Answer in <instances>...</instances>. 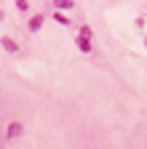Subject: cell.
<instances>
[{
    "label": "cell",
    "instance_id": "cell-1",
    "mask_svg": "<svg viewBox=\"0 0 147 149\" xmlns=\"http://www.w3.org/2000/svg\"><path fill=\"white\" fill-rule=\"evenodd\" d=\"M22 130H24V128H22V123H11V125H8V130H6V136H8V139H16V136H22Z\"/></svg>",
    "mask_w": 147,
    "mask_h": 149
},
{
    "label": "cell",
    "instance_id": "cell-2",
    "mask_svg": "<svg viewBox=\"0 0 147 149\" xmlns=\"http://www.w3.org/2000/svg\"><path fill=\"white\" fill-rule=\"evenodd\" d=\"M75 45H78L83 53H88V51H91V40H88V37H80V35H78V37H75Z\"/></svg>",
    "mask_w": 147,
    "mask_h": 149
},
{
    "label": "cell",
    "instance_id": "cell-3",
    "mask_svg": "<svg viewBox=\"0 0 147 149\" xmlns=\"http://www.w3.org/2000/svg\"><path fill=\"white\" fill-rule=\"evenodd\" d=\"M40 27H43V13H35V16L30 19V29H32V32H38Z\"/></svg>",
    "mask_w": 147,
    "mask_h": 149
},
{
    "label": "cell",
    "instance_id": "cell-4",
    "mask_svg": "<svg viewBox=\"0 0 147 149\" xmlns=\"http://www.w3.org/2000/svg\"><path fill=\"white\" fill-rule=\"evenodd\" d=\"M0 45H3L6 51H11V53H16V51H19V45H16V40H11V37H3V40H0Z\"/></svg>",
    "mask_w": 147,
    "mask_h": 149
},
{
    "label": "cell",
    "instance_id": "cell-5",
    "mask_svg": "<svg viewBox=\"0 0 147 149\" xmlns=\"http://www.w3.org/2000/svg\"><path fill=\"white\" fill-rule=\"evenodd\" d=\"M75 3H72V0H53V8H56V13L59 11H67V8H72Z\"/></svg>",
    "mask_w": 147,
    "mask_h": 149
},
{
    "label": "cell",
    "instance_id": "cell-6",
    "mask_svg": "<svg viewBox=\"0 0 147 149\" xmlns=\"http://www.w3.org/2000/svg\"><path fill=\"white\" fill-rule=\"evenodd\" d=\"M16 8H19V11H27L30 6H27V0H16Z\"/></svg>",
    "mask_w": 147,
    "mask_h": 149
},
{
    "label": "cell",
    "instance_id": "cell-7",
    "mask_svg": "<svg viewBox=\"0 0 147 149\" xmlns=\"http://www.w3.org/2000/svg\"><path fill=\"white\" fill-rule=\"evenodd\" d=\"M53 19H56V22H59V24H70V22H67V19H64L62 13H53Z\"/></svg>",
    "mask_w": 147,
    "mask_h": 149
},
{
    "label": "cell",
    "instance_id": "cell-8",
    "mask_svg": "<svg viewBox=\"0 0 147 149\" xmlns=\"http://www.w3.org/2000/svg\"><path fill=\"white\" fill-rule=\"evenodd\" d=\"M0 19H3V8H0Z\"/></svg>",
    "mask_w": 147,
    "mask_h": 149
}]
</instances>
